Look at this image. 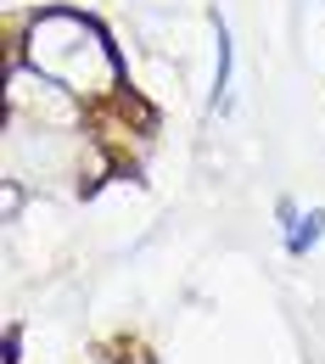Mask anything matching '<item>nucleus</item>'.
I'll list each match as a JSON object with an SVG mask.
<instances>
[{
    "label": "nucleus",
    "mask_w": 325,
    "mask_h": 364,
    "mask_svg": "<svg viewBox=\"0 0 325 364\" xmlns=\"http://www.w3.org/2000/svg\"><path fill=\"white\" fill-rule=\"evenodd\" d=\"M213 34H219V73H213V112H225V107H230V34H225V23H213Z\"/></svg>",
    "instance_id": "nucleus-1"
},
{
    "label": "nucleus",
    "mask_w": 325,
    "mask_h": 364,
    "mask_svg": "<svg viewBox=\"0 0 325 364\" xmlns=\"http://www.w3.org/2000/svg\"><path fill=\"white\" fill-rule=\"evenodd\" d=\"M320 235H325V208H314V213H309L303 225L292 230V241H286V247H292V252H309V247H314Z\"/></svg>",
    "instance_id": "nucleus-2"
}]
</instances>
